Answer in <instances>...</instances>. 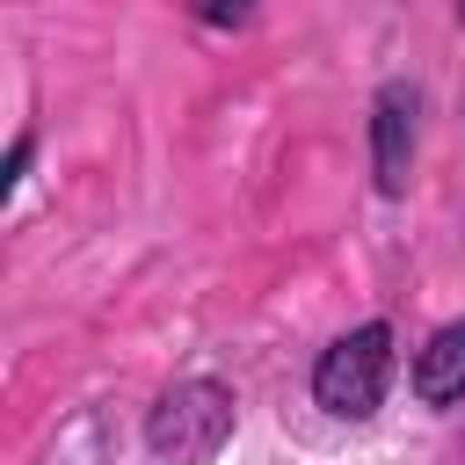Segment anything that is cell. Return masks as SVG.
I'll use <instances>...</instances> for the list:
<instances>
[{
    "mask_svg": "<svg viewBox=\"0 0 465 465\" xmlns=\"http://www.w3.org/2000/svg\"><path fill=\"white\" fill-rule=\"evenodd\" d=\"M232 436V392L218 378H182L160 392L153 421H145V443L160 465H211Z\"/></svg>",
    "mask_w": 465,
    "mask_h": 465,
    "instance_id": "obj_1",
    "label": "cell"
},
{
    "mask_svg": "<svg viewBox=\"0 0 465 465\" xmlns=\"http://www.w3.org/2000/svg\"><path fill=\"white\" fill-rule=\"evenodd\" d=\"M371 160H378V189L400 196L407 189V160H414V87H378V102H371Z\"/></svg>",
    "mask_w": 465,
    "mask_h": 465,
    "instance_id": "obj_3",
    "label": "cell"
},
{
    "mask_svg": "<svg viewBox=\"0 0 465 465\" xmlns=\"http://www.w3.org/2000/svg\"><path fill=\"white\" fill-rule=\"evenodd\" d=\"M196 22H218V29H247L254 22V0H189Z\"/></svg>",
    "mask_w": 465,
    "mask_h": 465,
    "instance_id": "obj_5",
    "label": "cell"
},
{
    "mask_svg": "<svg viewBox=\"0 0 465 465\" xmlns=\"http://www.w3.org/2000/svg\"><path fill=\"white\" fill-rule=\"evenodd\" d=\"M414 392H421L429 407L465 400V320H450L443 334H429V349L414 356Z\"/></svg>",
    "mask_w": 465,
    "mask_h": 465,
    "instance_id": "obj_4",
    "label": "cell"
},
{
    "mask_svg": "<svg viewBox=\"0 0 465 465\" xmlns=\"http://www.w3.org/2000/svg\"><path fill=\"white\" fill-rule=\"evenodd\" d=\"M385 378H392V334L371 320V327H349L320 363H312V400L341 421H363L378 400H385Z\"/></svg>",
    "mask_w": 465,
    "mask_h": 465,
    "instance_id": "obj_2",
    "label": "cell"
}]
</instances>
